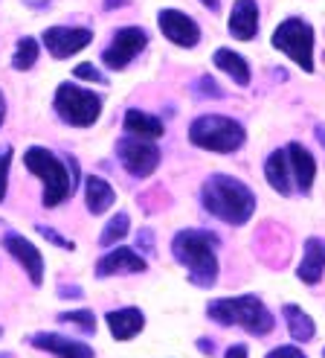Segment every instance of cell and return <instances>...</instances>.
Returning a JSON list of instances; mask_svg holds the SVG:
<instances>
[{"label": "cell", "instance_id": "obj_1", "mask_svg": "<svg viewBox=\"0 0 325 358\" xmlns=\"http://www.w3.org/2000/svg\"><path fill=\"white\" fill-rule=\"evenodd\" d=\"M201 204L209 216L241 227L256 213V192L232 175H209L201 187Z\"/></svg>", "mask_w": 325, "mask_h": 358}, {"label": "cell", "instance_id": "obj_2", "mask_svg": "<svg viewBox=\"0 0 325 358\" xmlns=\"http://www.w3.org/2000/svg\"><path fill=\"white\" fill-rule=\"evenodd\" d=\"M24 164L35 178H41V184H44L41 201H44V207H59L61 201H67L70 195L76 192L79 164L73 157H67V164H64V160L59 155H52L50 149L29 146L24 152Z\"/></svg>", "mask_w": 325, "mask_h": 358}, {"label": "cell", "instance_id": "obj_3", "mask_svg": "<svg viewBox=\"0 0 325 358\" xmlns=\"http://www.w3.org/2000/svg\"><path fill=\"white\" fill-rule=\"evenodd\" d=\"M218 236L209 230H180L172 239V254L189 271V282L197 289H212L218 282Z\"/></svg>", "mask_w": 325, "mask_h": 358}, {"label": "cell", "instance_id": "obj_4", "mask_svg": "<svg viewBox=\"0 0 325 358\" xmlns=\"http://www.w3.org/2000/svg\"><path fill=\"white\" fill-rule=\"evenodd\" d=\"M206 315L218 327H241L244 332L256 335V338L273 332V327H276V317L270 315V309L256 294H239V297L212 300L206 306Z\"/></svg>", "mask_w": 325, "mask_h": 358}, {"label": "cell", "instance_id": "obj_5", "mask_svg": "<svg viewBox=\"0 0 325 358\" xmlns=\"http://www.w3.org/2000/svg\"><path fill=\"white\" fill-rule=\"evenodd\" d=\"M189 140L192 146L206 149V152H218V155H232L244 146L247 131L239 120L221 117V114H206L197 117L189 125Z\"/></svg>", "mask_w": 325, "mask_h": 358}, {"label": "cell", "instance_id": "obj_6", "mask_svg": "<svg viewBox=\"0 0 325 358\" xmlns=\"http://www.w3.org/2000/svg\"><path fill=\"white\" fill-rule=\"evenodd\" d=\"M52 108L73 129H90L102 114V96L93 91H84L79 85L61 82L56 91V99H52Z\"/></svg>", "mask_w": 325, "mask_h": 358}, {"label": "cell", "instance_id": "obj_7", "mask_svg": "<svg viewBox=\"0 0 325 358\" xmlns=\"http://www.w3.org/2000/svg\"><path fill=\"white\" fill-rule=\"evenodd\" d=\"M273 47L285 52L305 73H314V29L302 17H287L273 32Z\"/></svg>", "mask_w": 325, "mask_h": 358}, {"label": "cell", "instance_id": "obj_8", "mask_svg": "<svg viewBox=\"0 0 325 358\" xmlns=\"http://www.w3.org/2000/svg\"><path fill=\"white\" fill-rule=\"evenodd\" d=\"M116 157L125 166V172L134 178H149L160 166V149L154 143L142 137H131V134L116 143Z\"/></svg>", "mask_w": 325, "mask_h": 358}, {"label": "cell", "instance_id": "obj_9", "mask_svg": "<svg viewBox=\"0 0 325 358\" xmlns=\"http://www.w3.org/2000/svg\"><path fill=\"white\" fill-rule=\"evenodd\" d=\"M146 44H149L146 29H139V27H122V29H116L111 44L105 47L102 62H105V67H111V70H125L142 50H146Z\"/></svg>", "mask_w": 325, "mask_h": 358}, {"label": "cell", "instance_id": "obj_10", "mask_svg": "<svg viewBox=\"0 0 325 358\" xmlns=\"http://www.w3.org/2000/svg\"><path fill=\"white\" fill-rule=\"evenodd\" d=\"M41 41L52 59H70L93 41V29H87V27H50V29H44Z\"/></svg>", "mask_w": 325, "mask_h": 358}, {"label": "cell", "instance_id": "obj_11", "mask_svg": "<svg viewBox=\"0 0 325 358\" xmlns=\"http://www.w3.org/2000/svg\"><path fill=\"white\" fill-rule=\"evenodd\" d=\"M157 24H160V32L177 47H197V41H201V27H197V21L180 9H162L157 15Z\"/></svg>", "mask_w": 325, "mask_h": 358}, {"label": "cell", "instance_id": "obj_12", "mask_svg": "<svg viewBox=\"0 0 325 358\" xmlns=\"http://www.w3.org/2000/svg\"><path fill=\"white\" fill-rule=\"evenodd\" d=\"M3 248L17 259V265L27 271V277H29V282L35 285V289L44 285V257H41L38 248H35L29 239H24L21 234H6L3 236Z\"/></svg>", "mask_w": 325, "mask_h": 358}, {"label": "cell", "instance_id": "obj_13", "mask_svg": "<svg viewBox=\"0 0 325 358\" xmlns=\"http://www.w3.org/2000/svg\"><path fill=\"white\" fill-rule=\"evenodd\" d=\"M146 259H142L134 248H114L96 262V277H114V274H142L146 271Z\"/></svg>", "mask_w": 325, "mask_h": 358}, {"label": "cell", "instance_id": "obj_14", "mask_svg": "<svg viewBox=\"0 0 325 358\" xmlns=\"http://www.w3.org/2000/svg\"><path fill=\"white\" fill-rule=\"evenodd\" d=\"M29 344L35 350L52 352L56 358H93V347H87L84 341H76V338H64L59 332H38L29 338Z\"/></svg>", "mask_w": 325, "mask_h": 358}, {"label": "cell", "instance_id": "obj_15", "mask_svg": "<svg viewBox=\"0 0 325 358\" xmlns=\"http://www.w3.org/2000/svg\"><path fill=\"white\" fill-rule=\"evenodd\" d=\"M229 35L239 41H252L259 35V6L256 0H236L229 12Z\"/></svg>", "mask_w": 325, "mask_h": 358}, {"label": "cell", "instance_id": "obj_16", "mask_svg": "<svg viewBox=\"0 0 325 358\" xmlns=\"http://www.w3.org/2000/svg\"><path fill=\"white\" fill-rule=\"evenodd\" d=\"M287 160H291V175H294V187L308 195L314 187V178H317V160L314 155L302 146V143H291L287 146Z\"/></svg>", "mask_w": 325, "mask_h": 358}, {"label": "cell", "instance_id": "obj_17", "mask_svg": "<svg viewBox=\"0 0 325 358\" xmlns=\"http://www.w3.org/2000/svg\"><path fill=\"white\" fill-rule=\"evenodd\" d=\"M105 324H107V329H111V335L116 338V341H131V338L139 335L142 327H146V315H142V309L125 306V309L107 312Z\"/></svg>", "mask_w": 325, "mask_h": 358}, {"label": "cell", "instance_id": "obj_18", "mask_svg": "<svg viewBox=\"0 0 325 358\" xmlns=\"http://www.w3.org/2000/svg\"><path fill=\"white\" fill-rule=\"evenodd\" d=\"M325 274V242L311 236L305 242V254H302V262H299V271L296 277L305 282V285H317Z\"/></svg>", "mask_w": 325, "mask_h": 358}, {"label": "cell", "instance_id": "obj_19", "mask_svg": "<svg viewBox=\"0 0 325 358\" xmlns=\"http://www.w3.org/2000/svg\"><path fill=\"white\" fill-rule=\"evenodd\" d=\"M264 178L279 195H291L294 192V175H291V160H287V149L270 152L267 164H264Z\"/></svg>", "mask_w": 325, "mask_h": 358}, {"label": "cell", "instance_id": "obj_20", "mask_svg": "<svg viewBox=\"0 0 325 358\" xmlns=\"http://www.w3.org/2000/svg\"><path fill=\"white\" fill-rule=\"evenodd\" d=\"M84 201H87V210L93 213V216H102V213H107L114 207L116 192L105 178L90 175V178H84Z\"/></svg>", "mask_w": 325, "mask_h": 358}, {"label": "cell", "instance_id": "obj_21", "mask_svg": "<svg viewBox=\"0 0 325 358\" xmlns=\"http://www.w3.org/2000/svg\"><path fill=\"white\" fill-rule=\"evenodd\" d=\"M125 131H128L131 137L157 140V137H162V131H166V125H162V120H157L146 111L131 108V111H125Z\"/></svg>", "mask_w": 325, "mask_h": 358}, {"label": "cell", "instance_id": "obj_22", "mask_svg": "<svg viewBox=\"0 0 325 358\" xmlns=\"http://www.w3.org/2000/svg\"><path fill=\"white\" fill-rule=\"evenodd\" d=\"M212 62H215V67H218V70H224V73H227L232 82H236V85H241V87H247V85H250V64L244 62V56H239V52H232L229 47L215 50Z\"/></svg>", "mask_w": 325, "mask_h": 358}, {"label": "cell", "instance_id": "obj_23", "mask_svg": "<svg viewBox=\"0 0 325 358\" xmlns=\"http://www.w3.org/2000/svg\"><path fill=\"white\" fill-rule=\"evenodd\" d=\"M285 315V324H287V332H291L294 341H311V338L317 335V327H314V317L308 312H302L299 306H294V303H287V306L282 309Z\"/></svg>", "mask_w": 325, "mask_h": 358}, {"label": "cell", "instance_id": "obj_24", "mask_svg": "<svg viewBox=\"0 0 325 358\" xmlns=\"http://www.w3.org/2000/svg\"><path fill=\"white\" fill-rule=\"evenodd\" d=\"M128 227H131L128 213H116V216L105 224L102 236H99V245H102V248H114V245H119L125 236H128Z\"/></svg>", "mask_w": 325, "mask_h": 358}, {"label": "cell", "instance_id": "obj_25", "mask_svg": "<svg viewBox=\"0 0 325 358\" xmlns=\"http://www.w3.org/2000/svg\"><path fill=\"white\" fill-rule=\"evenodd\" d=\"M35 62H38V41L35 38H21L15 47V56H12V67L15 70H29Z\"/></svg>", "mask_w": 325, "mask_h": 358}, {"label": "cell", "instance_id": "obj_26", "mask_svg": "<svg viewBox=\"0 0 325 358\" xmlns=\"http://www.w3.org/2000/svg\"><path fill=\"white\" fill-rule=\"evenodd\" d=\"M59 320H61V324H67V327H76V329L84 332V335H93V332H96V317H93V312H87V309L61 312Z\"/></svg>", "mask_w": 325, "mask_h": 358}, {"label": "cell", "instance_id": "obj_27", "mask_svg": "<svg viewBox=\"0 0 325 358\" xmlns=\"http://www.w3.org/2000/svg\"><path fill=\"white\" fill-rule=\"evenodd\" d=\"M192 94L195 96H212V99H224V91L218 87V82H215L212 76H201L195 85H192Z\"/></svg>", "mask_w": 325, "mask_h": 358}, {"label": "cell", "instance_id": "obj_28", "mask_svg": "<svg viewBox=\"0 0 325 358\" xmlns=\"http://www.w3.org/2000/svg\"><path fill=\"white\" fill-rule=\"evenodd\" d=\"M9 164H12V149H0V201L6 199V187H9Z\"/></svg>", "mask_w": 325, "mask_h": 358}, {"label": "cell", "instance_id": "obj_29", "mask_svg": "<svg viewBox=\"0 0 325 358\" xmlns=\"http://www.w3.org/2000/svg\"><path fill=\"white\" fill-rule=\"evenodd\" d=\"M73 76L76 79H84V82H96V85H105L107 79L102 76V70L99 67H93V64H76V70H73Z\"/></svg>", "mask_w": 325, "mask_h": 358}, {"label": "cell", "instance_id": "obj_30", "mask_svg": "<svg viewBox=\"0 0 325 358\" xmlns=\"http://www.w3.org/2000/svg\"><path fill=\"white\" fill-rule=\"evenodd\" d=\"M35 230H38V234L47 239V242H52V245H56V248H61V250H73L76 245L73 242H70V239H64V236H59L56 234V230H52V227H47V224H38V227H35Z\"/></svg>", "mask_w": 325, "mask_h": 358}, {"label": "cell", "instance_id": "obj_31", "mask_svg": "<svg viewBox=\"0 0 325 358\" xmlns=\"http://www.w3.org/2000/svg\"><path fill=\"white\" fill-rule=\"evenodd\" d=\"M267 358H308L299 347H276V350H270Z\"/></svg>", "mask_w": 325, "mask_h": 358}, {"label": "cell", "instance_id": "obj_32", "mask_svg": "<svg viewBox=\"0 0 325 358\" xmlns=\"http://www.w3.org/2000/svg\"><path fill=\"white\" fill-rule=\"evenodd\" d=\"M137 248H142L146 254H154V234L149 227H142L139 234H137Z\"/></svg>", "mask_w": 325, "mask_h": 358}, {"label": "cell", "instance_id": "obj_33", "mask_svg": "<svg viewBox=\"0 0 325 358\" xmlns=\"http://www.w3.org/2000/svg\"><path fill=\"white\" fill-rule=\"evenodd\" d=\"M250 352H247V347L244 344H232L227 352H224V358H247Z\"/></svg>", "mask_w": 325, "mask_h": 358}, {"label": "cell", "instance_id": "obj_34", "mask_svg": "<svg viewBox=\"0 0 325 358\" xmlns=\"http://www.w3.org/2000/svg\"><path fill=\"white\" fill-rule=\"evenodd\" d=\"M201 3H204L209 12H218V9H221V0H201Z\"/></svg>", "mask_w": 325, "mask_h": 358}, {"label": "cell", "instance_id": "obj_35", "mask_svg": "<svg viewBox=\"0 0 325 358\" xmlns=\"http://www.w3.org/2000/svg\"><path fill=\"white\" fill-rule=\"evenodd\" d=\"M61 297H82V289H76V285L73 289H61Z\"/></svg>", "mask_w": 325, "mask_h": 358}, {"label": "cell", "instance_id": "obj_36", "mask_svg": "<svg viewBox=\"0 0 325 358\" xmlns=\"http://www.w3.org/2000/svg\"><path fill=\"white\" fill-rule=\"evenodd\" d=\"M3 120H6V96L0 94V125H3Z\"/></svg>", "mask_w": 325, "mask_h": 358}, {"label": "cell", "instance_id": "obj_37", "mask_svg": "<svg viewBox=\"0 0 325 358\" xmlns=\"http://www.w3.org/2000/svg\"><path fill=\"white\" fill-rule=\"evenodd\" d=\"M314 134H317V140H319V146L325 149V125H317V131H314Z\"/></svg>", "mask_w": 325, "mask_h": 358}, {"label": "cell", "instance_id": "obj_38", "mask_svg": "<svg viewBox=\"0 0 325 358\" xmlns=\"http://www.w3.org/2000/svg\"><path fill=\"white\" fill-rule=\"evenodd\" d=\"M197 347H201V352H209V355L215 352V347H212V344L206 341V338H201V344H197Z\"/></svg>", "mask_w": 325, "mask_h": 358}, {"label": "cell", "instance_id": "obj_39", "mask_svg": "<svg viewBox=\"0 0 325 358\" xmlns=\"http://www.w3.org/2000/svg\"><path fill=\"white\" fill-rule=\"evenodd\" d=\"M119 3H125V0H105V9H116Z\"/></svg>", "mask_w": 325, "mask_h": 358}, {"label": "cell", "instance_id": "obj_40", "mask_svg": "<svg viewBox=\"0 0 325 358\" xmlns=\"http://www.w3.org/2000/svg\"><path fill=\"white\" fill-rule=\"evenodd\" d=\"M0 358H12V355L9 352H0Z\"/></svg>", "mask_w": 325, "mask_h": 358}, {"label": "cell", "instance_id": "obj_41", "mask_svg": "<svg viewBox=\"0 0 325 358\" xmlns=\"http://www.w3.org/2000/svg\"><path fill=\"white\" fill-rule=\"evenodd\" d=\"M0 335H3V327H0Z\"/></svg>", "mask_w": 325, "mask_h": 358}, {"label": "cell", "instance_id": "obj_42", "mask_svg": "<svg viewBox=\"0 0 325 358\" xmlns=\"http://www.w3.org/2000/svg\"><path fill=\"white\" fill-rule=\"evenodd\" d=\"M322 358H325V350H322Z\"/></svg>", "mask_w": 325, "mask_h": 358}]
</instances>
